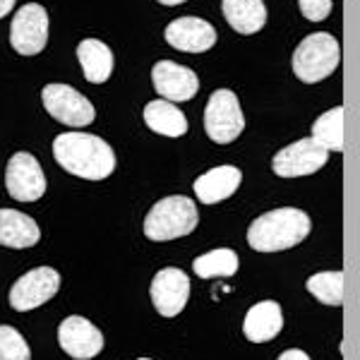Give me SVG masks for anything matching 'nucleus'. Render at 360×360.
Segmentation results:
<instances>
[{
	"instance_id": "f257e3e1",
	"label": "nucleus",
	"mask_w": 360,
	"mask_h": 360,
	"mask_svg": "<svg viewBox=\"0 0 360 360\" xmlns=\"http://www.w3.org/2000/svg\"><path fill=\"white\" fill-rule=\"evenodd\" d=\"M53 156L68 173L82 180H103L115 171L113 149L96 135L63 132L53 139Z\"/></svg>"
},
{
	"instance_id": "f03ea898",
	"label": "nucleus",
	"mask_w": 360,
	"mask_h": 360,
	"mask_svg": "<svg viewBox=\"0 0 360 360\" xmlns=\"http://www.w3.org/2000/svg\"><path fill=\"white\" fill-rule=\"evenodd\" d=\"M312 221L305 212L281 207L255 219L248 229V245L257 252H281L295 248L310 236Z\"/></svg>"
},
{
	"instance_id": "7ed1b4c3",
	"label": "nucleus",
	"mask_w": 360,
	"mask_h": 360,
	"mask_svg": "<svg viewBox=\"0 0 360 360\" xmlns=\"http://www.w3.org/2000/svg\"><path fill=\"white\" fill-rule=\"evenodd\" d=\"M197 221H200V214H197V205L193 200L183 195L164 197L144 219V236L156 243L176 240V238L193 233Z\"/></svg>"
},
{
	"instance_id": "20e7f679",
	"label": "nucleus",
	"mask_w": 360,
	"mask_h": 360,
	"mask_svg": "<svg viewBox=\"0 0 360 360\" xmlns=\"http://www.w3.org/2000/svg\"><path fill=\"white\" fill-rule=\"evenodd\" d=\"M339 60H341L339 41L327 32H315L298 44V49L293 51L291 65L300 82L317 84L322 79H327L339 68Z\"/></svg>"
},
{
	"instance_id": "39448f33",
	"label": "nucleus",
	"mask_w": 360,
	"mask_h": 360,
	"mask_svg": "<svg viewBox=\"0 0 360 360\" xmlns=\"http://www.w3.org/2000/svg\"><path fill=\"white\" fill-rule=\"evenodd\" d=\"M245 127L240 101L231 89H217L205 108V130L212 142L231 144Z\"/></svg>"
},
{
	"instance_id": "423d86ee",
	"label": "nucleus",
	"mask_w": 360,
	"mask_h": 360,
	"mask_svg": "<svg viewBox=\"0 0 360 360\" xmlns=\"http://www.w3.org/2000/svg\"><path fill=\"white\" fill-rule=\"evenodd\" d=\"M49 41V15L39 3H27L13 17L10 44L20 56H37Z\"/></svg>"
},
{
	"instance_id": "0eeeda50",
	"label": "nucleus",
	"mask_w": 360,
	"mask_h": 360,
	"mask_svg": "<svg viewBox=\"0 0 360 360\" xmlns=\"http://www.w3.org/2000/svg\"><path fill=\"white\" fill-rule=\"evenodd\" d=\"M44 108L49 111L58 123L70 127H84L91 125L96 118V111L77 89L68 84H46L41 91Z\"/></svg>"
},
{
	"instance_id": "6e6552de",
	"label": "nucleus",
	"mask_w": 360,
	"mask_h": 360,
	"mask_svg": "<svg viewBox=\"0 0 360 360\" xmlns=\"http://www.w3.org/2000/svg\"><path fill=\"white\" fill-rule=\"evenodd\" d=\"M60 288V276L51 266H37V269L27 271L22 278H17L15 286L10 288V305L17 312H29L37 310L44 303H49L51 298Z\"/></svg>"
},
{
	"instance_id": "1a4fd4ad",
	"label": "nucleus",
	"mask_w": 360,
	"mask_h": 360,
	"mask_svg": "<svg viewBox=\"0 0 360 360\" xmlns=\"http://www.w3.org/2000/svg\"><path fill=\"white\" fill-rule=\"evenodd\" d=\"M329 152L324 147H319L312 137L298 139V142L288 144L271 159V168L276 176L281 178H300V176H312L319 168L327 164Z\"/></svg>"
},
{
	"instance_id": "9d476101",
	"label": "nucleus",
	"mask_w": 360,
	"mask_h": 360,
	"mask_svg": "<svg viewBox=\"0 0 360 360\" xmlns=\"http://www.w3.org/2000/svg\"><path fill=\"white\" fill-rule=\"evenodd\" d=\"M5 185L8 193L17 202H37L46 193L44 168L27 152H17L5 168Z\"/></svg>"
},
{
	"instance_id": "9b49d317",
	"label": "nucleus",
	"mask_w": 360,
	"mask_h": 360,
	"mask_svg": "<svg viewBox=\"0 0 360 360\" xmlns=\"http://www.w3.org/2000/svg\"><path fill=\"white\" fill-rule=\"evenodd\" d=\"M58 341H60L63 351L75 360H91L103 348V334L89 319L79 315L63 319L60 327H58Z\"/></svg>"
},
{
	"instance_id": "f8f14e48",
	"label": "nucleus",
	"mask_w": 360,
	"mask_h": 360,
	"mask_svg": "<svg viewBox=\"0 0 360 360\" xmlns=\"http://www.w3.org/2000/svg\"><path fill=\"white\" fill-rule=\"evenodd\" d=\"M152 82L154 89L159 91V96H164V101L171 103H183L190 101L197 91H200V79L197 72L190 68H183L173 60H159L152 68Z\"/></svg>"
},
{
	"instance_id": "ddd939ff",
	"label": "nucleus",
	"mask_w": 360,
	"mask_h": 360,
	"mask_svg": "<svg viewBox=\"0 0 360 360\" xmlns=\"http://www.w3.org/2000/svg\"><path fill=\"white\" fill-rule=\"evenodd\" d=\"M149 295H152V303L159 315L176 317L183 312V307L190 298V278L180 269L166 266L152 278Z\"/></svg>"
},
{
	"instance_id": "4468645a",
	"label": "nucleus",
	"mask_w": 360,
	"mask_h": 360,
	"mask_svg": "<svg viewBox=\"0 0 360 360\" xmlns=\"http://www.w3.org/2000/svg\"><path fill=\"white\" fill-rule=\"evenodd\" d=\"M166 41L183 53H205L217 46V29L200 17H178L166 27Z\"/></svg>"
},
{
	"instance_id": "2eb2a0df",
	"label": "nucleus",
	"mask_w": 360,
	"mask_h": 360,
	"mask_svg": "<svg viewBox=\"0 0 360 360\" xmlns=\"http://www.w3.org/2000/svg\"><path fill=\"white\" fill-rule=\"evenodd\" d=\"M243 173L236 166H217L212 171L202 173L195 180V195L205 205H217V202L229 200L231 195L240 188Z\"/></svg>"
},
{
	"instance_id": "dca6fc26",
	"label": "nucleus",
	"mask_w": 360,
	"mask_h": 360,
	"mask_svg": "<svg viewBox=\"0 0 360 360\" xmlns=\"http://www.w3.org/2000/svg\"><path fill=\"white\" fill-rule=\"evenodd\" d=\"M283 327L281 305L276 300H262V303L252 305L243 322V334L252 344H264V341L276 339Z\"/></svg>"
},
{
	"instance_id": "f3484780",
	"label": "nucleus",
	"mask_w": 360,
	"mask_h": 360,
	"mask_svg": "<svg viewBox=\"0 0 360 360\" xmlns=\"http://www.w3.org/2000/svg\"><path fill=\"white\" fill-rule=\"evenodd\" d=\"M41 231L32 217L17 209H0V245L5 248H32L39 243Z\"/></svg>"
},
{
	"instance_id": "a211bd4d",
	"label": "nucleus",
	"mask_w": 360,
	"mask_h": 360,
	"mask_svg": "<svg viewBox=\"0 0 360 360\" xmlns=\"http://www.w3.org/2000/svg\"><path fill=\"white\" fill-rule=\"evenodd\" d=\"M144 123L149 130L164 137H183L188 132V118L176 103L156 98L144 106Z\"/></svg>"
},
{
	"instance_id": "6ab92c4d",
	"label": "nucleus",
	"mask_w": 360,
	"mask_h": 360,
	"mask_svg": "<svg viewBox=\"0 0 360 360\" xmlns=\"http://www.w3.org/2000/svg\"><path fill=\"white\" fill-rule=\"evenodd\" d=\"M77 60H79V65H82L86 82H91V84L106 82L113 72L111 49L103 41H98V39H84V41L77 46Z\"/></svg>"
},
{
	"instance_id": "aec40b11",
	"label": "nucleus",
	"mask_w": 360,
	"mask_h": 360,
	"mask_svg": "<svg viewBox=\"0 0 360 360\" xmlns=\"http://www.w3.org/2000/svg\"><path fill=\"white\" fill-rule=\"evenodd\" d=\"M224 17L238 34H257L266 25L262 0H221Z\"/></svg>"
},
{
	"instance_id": "412c9836",
	"label": "nucleus",
	"mask_w": 360,
	"mask_h": 360,
	"mask_svg": "<svg viewBox=\"0 0 360 360\" xmlns=\"http://www.w3.org/2000/svg\"><path fill=\"white\" fill-rule=\"evenodd\" d=\"M312 139L327 152H344V108L336 106L312 123Z\"/></svg>"
},
{
	"instance_id": "4be33fe9",
	"label": "nucleus",
	"mask_w": 360,
	"mask_h": 360,
	"mask_svg": "<svg viewBox=\"0 0 360 360\" xmlns=\"http://www.w3.org/2000/svg\"><path fill=\"white\" fill-rule=\"evenodd\" d=\"M193 269H195V274L202 276V278L233 276L238 271V255L229 248L212 250V252H207V255H202V257L195 259Z\"/></svg>"
},
{
	"instance_id": "5701e85b",
	"label": "nucleus",
	"mask_w": 360,
	"mask_h": 360,
	"mask_svg": "<svg viewBox=\"0 0 360 360\" xmlns=\"http://www.w3.org/2000/svg\"><path fill=\"white\" fill-rule=\"evenodd\" d=\"M305 286L319 303L334 307L344 303V274L341 271H319V274L307 278Z\"/></svg>"
},
{
	"instance_id": "b1692460",
	"label": "nucleus",
	"mask_w": 360,
	"mask_h": 360,
	"mask_svg": "<svg viewBox=\"0 0 360 360\" xmlns=\"http://www.w3.org/2000/svg\"><path fill=\"white\" fill-rule=\"evenodd\" d=\"M0 360H32L25 336L15 327L0 324Z\"/></svg>"
},
{
	"instance_id": "393cba45",
	"label": "nucleus",
	"mask_w": 360,
	"mask_h": 360,
	"mask_svg": "<svg viewBox=\"0 0 360 360\" xmlns=\"http://www.w3.org/2000/svg\"><path fill=\"white\" fill-rule=\"evenodd\" d=\"M300 13L310 22H322L332 13V0H298Z\"/></svg>"
},
{
	"instance_id": "a878e982",
	"label": "nucleus",
	"mask_w": 360,
	"mask_h": 360,
	"mask_svg": "<svg viewBox=\"0 0 360 360\" xmlns=\"http://www.w3.org/2000/svg\"><path fill=\"white\" fill-rule=\"evenodd\" d=\"M278 360H310L305 351H300V348H291V351H283Z\"/></svg>"
},
{
	"instance_id": "bb28decb",
	"label": "nucleus",
	"mask_w": 360,
	"mask_h": 360,
	"mask_svg": "<svg viewBox=\"0 0 360 360\" xmlns=\"http://www.w3.org/2000/svg\"><path fill=\"white\" fill-rule=\"evenodd\" d=\"M15 8V0H0V20Z\"/></svg>"
},
{
	"instance_id": "cd10ccee",
	"label": "nucleus",
	"mask_w": 360,
	"mask_h": 360,
	"mask_svg": "<svg viewBox=\"0 0 360 360\" xmlns=\"http://www.w3.org/2000/svg\"><path fill=\"white\" fill-rule=\"evenodd\" d=\"M161 5H180V3H185V0H159Z\"/></svg>"
},
{
	"instance_id": "c85d7f7f",
	"label": "nucleus",
	"mask_w": 360,
	"mask_h": 360,
	"mask_svg": "<svg viewBox=\"0 0 360 360\" xmlns=\"http://www.w3.org/2000/svg\"><path fill=\"white\" fill-rule=\"evenodd\" d=\"M139 360H149V358H139Z\"/></svg>"
}]
</instances>
